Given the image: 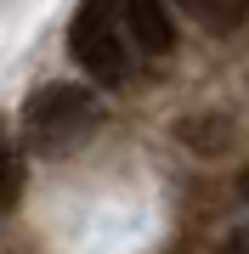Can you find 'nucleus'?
I'll return each mask as SVG.
<instances>
[{
  "label": "nucleus",
  "mask_w": 249,
  "mask_h": 254,
  "mask_svg": "<svg viewBox=\"0 0 249 254\" xmlns=\"http://www.w3.org/2000/svg\"><path fill=\"white\" fill-rule=\"evenodd\" d=\"M102 125V108L85 85H40L23 108V141L40 158H68Z\"/></svg>",
  "instance_id": "obj_1"
},
{
  "label": "nucleus",
  "mask_w": 249,
  "mask_h": 254,
  "mask_svg": "<svg viewBox=\"0 0 249 254\" xmlns=\"http://www.w3.org/2000/svg\"><path fill=\"white\" fill-rule=\"evenodd\" d=\"M221 254H249V226H238V232H227V243H221Z\"/></svg>",
  "instance_id": "obj_5"
},
{
  "label": "nucleus",
  "mask_w": 249,
  "mask_h": 254,
  "mask_svg": "<svg viewBox=\"0 0 249 254\" xmlns=\"http://www.w3.org/2000/svg\"><path fill=\"white\" fill-rule=\"evenodd\" d=\"M23 192V158L11 153L6 141H0V215H11V203H17Z\"/></svg>",
  "instance_id": "obj_4"
},
{
  "label": "nucleus",
  "mask_w": 249,
  "mask_h": 254,
  "mask_svg": "<svg viewBox=\"0 0 249 254\" xmlns=\"http://www.w3.org/2000/svg\"><path fill=\"white\" fill-rule=\"evenodd\" d=\"M181 6H187V11H204V6H210V0H181Z\"/></svg>",
  "instance_id": "obj_6"
},
{
  "label": "nucleus",
  "mask_w": 249,
  "mask_h": 254,
  "mask_svg": "<svg viewBox=\"0 0 249 254\" xmlns=\"http://www.w3.org/2000/svg\"><path fill=\"white\" fill-rule=\"evenodd\" d=\"M108 6H113V17H119L125 40L142 46L148 57H165L175 46V17H170L165 0H108Z\"/></svg>",
  "instance_id": "obj_3"
},
{
  "label": "nucleus",
  "mask_w": 249,
  "mask_h": 254,
  "mask_svg": "<svg viewBox=\"0 0 249 254\" xmlns=\"http://www.w3.org/2000/svg\"><path fill=\"white\" fill-rule=\"evenodd\" d=\"M244 198H249V181H244Z\"/></svg>",
  "instance_id": "obj_7"
},
{
  "label": "nucleus",
  "mask_w": 249,
  "mask_h": 254,
  "mask_svg": "<svg viewBox=\"0 0 249 254\" xmlns=\"http://www.w3.org/2000/svg\"><path fill=\"white\" fill-rule=\"evenodd\" d=\"M68 51H74V63L91 73L96 85H125V73H130V40H125V28H119L108 0H85L74 11V23H68Z\"/></svg>",
  "instance_id": "obj_2"
}]
</instances>
